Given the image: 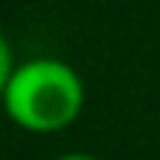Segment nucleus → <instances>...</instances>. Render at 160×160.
<instances>
[{
    "label": "nucleus",
    "mask_w": 160,
    "mask_h": 160,
    "mask_svg": "<svg viewBox=\"0 0 160 160\" xmlns=\"http://www.w3.org/2000/svg\"><path fill=\"white\" fill-rule=\"evenodd\" d=\"M78 105H82L78 75L62 62L33 59L7 78V108L20 124L33 131H52L69 124Z\"/></svg>",
    "instance_id": "obj_1"
},
{
    "label": "nucleus",
    "mask_w": 160,
    "mask_h": 160,
    "mask_svg": "<svg viewBox=\"0 0 160 160\" xmlns=\"http://www.w3.org/2000/svg\"><path fill=\"white\" fill-rule=\"evenodd\" d=\"M59 160H95V157H88V154H65V157H59Z\"/></svg>",
    "instance_id": "obj_2"
}]
</instances>
